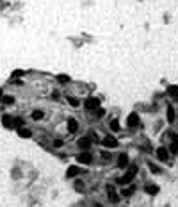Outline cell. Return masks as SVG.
<instances>
[{"label":"cell","instance_id":"6da1fadb","mask_svg":"<svg viewBox=\"0 0 178 207\" xmlns=\"http://www.w3.org/2000/svg\"><path fill=\"white\" fill-rule=\"evenodd\" d=\"M135 173H137V166L135 164H132L130 166V170L123 175L121 178H118V184H121V186H127V184H130L132 180H134V177H135Z\"/></svg>","mask_w":178,"mask_h":207},{"label":"cell","instance_id":"7a4b0ae2","mask_svg":"<svg viewBox=\"0 0 178 207\" xmlns=\"http://www.w3.org/2000/svg\"><path fill=\"white\" fill-rule=\"evenodd\" d=\"M84 107L87 109V111H96V109L100 107V98H96V97H89V98H85Z\"/></svg>","mask_w":178,"mask_h":207},{"label":"cell","instance_id":"3957f363","mask_svg":"<svg viewBox=\"0 0 178 207\" xmlns=\"http://www.w3.org/2000/svg\"><path fill=\"white\" fill-rule=\"evenodd\" d=\"M77 161L78 163H82V164H91L93 157H91V154H89V150H82V154H78L77 155Z\"/></svg>","mask_w":178,"mask_h":207},{"label":"cell","instance_id":"277c9868","mask_svg":"<svg viewBox=\"0 0 178 207\" xmlns=\"http://www.w3.org/2000/svg\"><path fill=\"white\" fill-rule=\"evenodd\" d=\"M107 195H109V200H111L112 204H116V202L119 200V195H118V191H116V187H114L112 184L107 186Z\"/></svg>","mask_w":178,"mask_h":207},{"label":"cell","instance_id":"5b68a950","mask_svg":"<svg viewBox=\"0 0 178 207\" xmlns=\"http://www.w3.org/2000/svg\"><path fill=\"white\" fill-rule=\"evenodd\" d=\"M128 127H139V114L137 113H130V116L127 118Z\"/></svg>","mask_w":178,"mask_h":207},{"label":"cell","instance_id":"8992f818","mask_svg":"<svg viewBox=\"0 0 178 207\" xmlns=\"http://www.w3.org/2000/svg\"><path fill=\"white\" fill-rule=\"evenodd\" d=\"M102 145H103V146H107V148H114V146L118 145V141L114 139L112 136H105V137H103V141H102Z\"/></svg>","mask_w":178,"mask_h":207},{"label":"cell","instance_id":"52a82bcc","mask_svg":"<svg viewBox=\"0 0 178 207\" xmlns=\"http://www.w3.org/2000/svg\"><path fill=\"white\" fill-rule=\"evenodd\" d=\"M118 168H121V170H123V168H127L128 166V155L127 154H119V157H118Z\"/></svg>","mask_w":178,"mask_h":207},{"label":"cell","instance_id":"ba28073f","mask_svg":"<svg viewBox=\"0 0 178 207\" xmlns=\"http://www.w3.org/2000/svg\"><path fill=\"white\" fill-rule=\"evenodd\" d=\"M157 157H158L160 161H167V159H169V150L160 146V148L157 150Z\"/></svg>","mask_w":178,"mask_h":207},{"label":"cell","instance_id":"9c48e42d","mask_svg":"<svg viewBox=\"0 0 178 207\" xmlns=\"http://www.w3.org/2000/svg\"><path fill=\"white\" fill-rule=\"evenodd\" d=\"M78 146L82 150H89V146H91V139L89 137H80L78 139Z\"/></svg>","mask_w":178,"mask_h":207},{"label":"cell","instance_id":"30bf717a","mask_svg":"<svg viewBox=\"0 0 178 207\" xmlns=\"http://www.w3.org/2000/svg\"><path fill=\"white\" fill-rule=\"evenodd\" d=\"M78 171H80V170H78L77 166H70V168H68V171H66V177H68V178L77 177V175H78Z\"/></svg>","mask_w":178,"mask_h":207},{"label":"cell","instance_id":"8fae6325","mask_svg":"<svg viewBox=\"0 0 178 207\" xmlns=\"http://www.w3.org/2000/svg\"><path fill=\"white\" fill-rule=\"evenodd\" d=\"M77 128H78V121L70 118V120H68V130H70V132H77Z\"/></svg>","mask_w":178,"mask_h":207},{"label":"cell","instance_id":"7c38bea8","mask_svg":"<svg viewBox=\"0 0 178 207\" xmlns=\"http://www.w3.org/2000/svg\"><path fill=\"white\" fill-rule=\"evenodd\" d=\"M18 136H20V137H30L32 132H30V128H27V127H20L18 128Z\"/></svg>","mask_w":178,"mask_h":207},{"label":"cell","instance_id":"4fadbf2b","mask_svg":"<svg viewBox=\"0 0 178 207\" xmlns=\"http://www.w3.org/2000/svg\"><path fill=\"white\" fill-rule=\"evenodd\" d=\"M144 191L148 193V195H157V193H158V186L157 184H148L144 187Z\"/></svg>","mask_w":178,"mask_h":207},{"label":"cell","instance_id":"5bb4252c","mask_svg":"<svg viewBox=\"0 0 178 207\" xmlns=\"http://www.w3.org/2000/svg\"><path fill=\"white\" fill-rule=\"evenodd\" d=\"M167 93H169V97H173V98H178V86H169V88H167Z\"/></svg>","mask_w":178,"mask_h":207},{"label":"cell","instance_id":"9a60e30c","mask_svg":"<svg viewBox=\"0 0 178 207\" xmlns=\"http://www.w3.org/2000/svg\"><path fill=\"white\" fill-rule=\"evenodd\" d=\"M2 121H4V125H6L7 128H11V127H13V118H11V116L4 114V116H2Z\"/></svg>","mask_w":178,"mask_h":207},{"label":"cell","instance_id":"2e32d148","mask_svg":"<svg viewBox=\"0 0 178 207\" xmlns=\"http://www.w3.org/2000/svg\"><path fill=\"white\" fill-rule=\"evenodd\" d=\"M43 116H45V113H43V111H39V109H36L34 113H32V120L39 121V120H43Z\"/></svg>","mask_w":178,"mask_h":207},{"label":"cell","instance_id":"e0dca14e","mask_svg":"<svg viewBox=\"0 0 178 207\" xmlns=\"http://www.w3.org/2000/svg\"><path fill=\"white\" fill-rule=\"evenodd\" d=\"M173 120H175V109H173V106H167V121L173 123Z\"/></svg>","mask_w":178,"mask_h":207},{"label":"cell","instance_id":"ac0fdd59","mask_svg":"<svg viewBox=\"0 0 178 207\" xmlns=\"http://www.w3.org/2000/svg\"><path fill=\"white\" fill-rule=\"evenodd\" d=\"M57 80H59L61 84H68V82H70V77H68V75H57Z\"/></svg>","mask_w":178,"mask_h":207},{"label":"cell","instance_id":"d6986e66","mask_svg":"<svg viewBox=\"0 0 178 207\" xmlns=\"http://www.w3.org/2000/svg\"><path fill=\"white\" fill-rule=\"evenodd\" d=\"M2 102H4L6 106H11V104H14V98H13V97H9V95H7V97H4V98H2Z\"/></svg>","mask_w":178,"mask_h":207},{"label":"cell","instance_id":"ffe728a7","mask_svg":"<svg viewBox=\"0 0 178 207\" xmlns=\"http://www.w3.org/2000/svg\"><path fill=\"white\" fill-rule=\"evenodd\" d=\"M13 125H14L16 128L23 127V120H21V118H14V120H13Z\"/></svg>","mask_w":178,"mask_h":207},{"label":"cell","instance_id":"44dd1931","mask_svg":"<svg viewBox=\"0 0 178 207\" xmlns=\"http://www.w3.org/2000/svg\"><path fill=\"white\" fill-rule=\"evenodd\" d=\"M132 193H134V187H125V189L121 191V195H123V196H130Z\"/></svg>","mask_w":178,"mask_h":207},{"label":"cell","instance_id":"7402d4cb","mask_svg":"<svg viewBox=\"0 0 178 207\" xmlns=\"http://www.w3.org/2000/svg\"><path fill=\"white\" fill-rule=\"evenodd\" d=\"M111 128L118 132V130H119V121H118V120H112V121H111Z\"/></svg>","mask_w":178,"mask_h":207},{"label":"cell","instance_id":"603a6c76","mask_svg":"<svg viewBox=\"0 0 178 207\" xmlns=\"http://www.w3.org/2000/svg\"><path fill=\"white\" fill-rule=\"evenodd\" d=\"M148 166L151 168V171H153V173H160V168H158L157 164H153V163H148Z\"/></svg>","mask_w":178,"mask_h":207},{"label":"cell","instance_id":"cb8c5ba5","mask_svg":"<svg viewBox=\"0 0 178 207\" xmlns=\"http://www.w3.org/2000/svg\"><path fill=\"white\" fill-rule=\"evenodd\" d=\"M68 104H70V106H73V107H77L78 106V100L73 98V97H70V98H68Z\"/></svg>","mask_w":178,"mask_h":207},{"label":"cell","instance_id":"d4e9b609","mask_svg":"<svg viewBox=\"0 0 178 207\" xmlns=\"http://www.w3.org/2000/svg\"><path fill=\"white\" fill-rule=\"evenodd\" d=\"M171 152H173V154H176V152H178V143L176 141H173V143H171Z\"/></svg>","mask_w":178,"mask_h":207},{"label":"cell","instance_id":"484cf974","mask_svg":"<svg viewBox=\"0 0 178 207\" xmlns=\"http://www.w3.org/2000/svg\"><path fill=\"white\" fill-rule=\"evenodd\" d=\"M21 75H23V71H21V70H14L13 71V77L14 79H16V77H21Z\"/></svg>","mask_w":178,"mask_h":207},{"label":"cell","instance_id":"4316f807","mask_svg":"<svg viewBox=\"0 0 178 207\" xmlns=\"http://www.w3.org/2000/svg\"><path fill=\"white\" fill-rule=\"evenodd\" d=\"M52 98H54V100L59 98V91H54V93H52Z\"/></svg>","mask_w":178,"mask_h":207},{"label":"cell","instance_id":"83f0119b","mask_svg":"<svg viewBox=\"0 0 178 207\" xmlns=\"http://www.w3.org/2000/svg\"><path fill=\"white\" fill-rule=\"evenodd\" d=\"M54 146H63V141H59V139H57V141L54 143Z\"/></svg>","mask_w":178,"mask_h":207},{"label":"cell","instance_id":"f1b7e54d","mask_svg":"<svg viewBox=\"0 0 178 207\" xmlns=\"http://www.w3.org/2000/svg\"><path fill=\"white\" fill-rule=\"evenodd\" d=\"M94 207H102V205H100V204H94Z\"/></svg>","mask_w":178,"mask_h":207},{"label":"cell","instance_id":"f546056e","mask_svg":"<svg viewBox=\"0 0 178 207\" xmlns=\"http://www.w3.org/2000/svg\"><path fill=\"white\" fill-rule=\"evenodd\" d=\"M0 97H2V89H0Z\"/></svg>","mask_w":178,"mask_h":207}]
</instances>
